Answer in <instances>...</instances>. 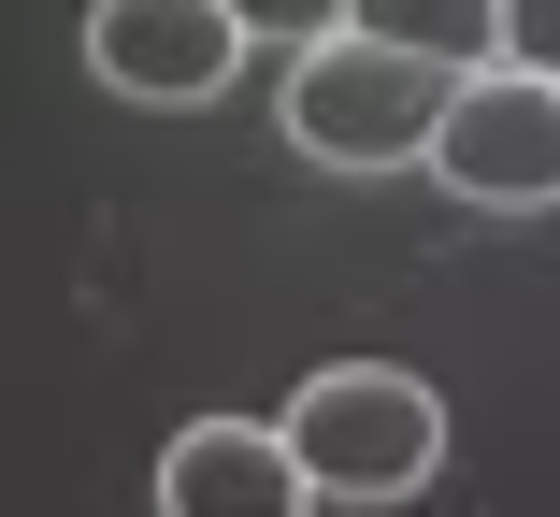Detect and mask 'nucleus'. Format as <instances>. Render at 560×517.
Segmentation results:
<instances>
[{"label": "nucleus", "instance_id": "7", "mask_svg": "<svg viewBox=\"0 0 560 517\" xmlns=\"http://www.w3.org/2000/svg\"><path fill=\"white\" fill-rule=\"evenodd\" d=\"M360 0H231V30H245V58H302V44H330Z\"/></svg>", "mask_w": 560, "mask_h": 517}, {"label": "nucleus", "instance_id": "6", "mask_svg": "<svg viewBox=\"0 0 560 517\" xmlns=\"http://www.w3.org/2000/svg\"><path fill=\"white\" fill-rule=\"evenodd\" d=\"M346 30L388 44V58H431V72H489L503 58V15H489V0H360Z\"/></svg>", "mask_w": 560, "mask_h": 517}, {"label": "nucleus", "instance_id": "1", "mask_svg": "<svg viewBox=\"0 0 560 517\" xmlns=\"http://www.w3.org/2000/svg\"><path fill=\"white\" fill-rule=\"evenodd\" d=\"M288 460H302V489L316 503H417L431 474H445V402H431V374H402V360H330V374H302V402H288Z\"/></svg>", "mask_w": 560, "mask_h": 517}, {"label": "nucleus", "instance_id": "2", "mask_svg": "<svg viewBox=\"0 0 560 517\" xmlns=\"http://www.w3.org/2000/svg\"><path fill=\"white\" fill-rule=\"evenodd\" d=\"M445 86H460V72H431V58H388V44H360V30H330V44L288 58L273 130H288L316 173H417V158H431V116H445Z\"/></svg>", "mask_w": 560, "mask_h": 517}, {"label": "nucleus", "instance_id": "5", "mask_svg": "<svg viewBox=\"0 0 560 517\" xmlns=\"http://www.w3.org/2000/svg\"><path fill=\"white\" fill-rule=\"evenodd\" d=\"M302 460L273 418H187L159 446V517H302Z\"/></svg>", "mask_w": 560, "mask_h": 517}, {"label": "nucleus", "instance_id": "3", "mask_svg": "<svg viewBox=\"0 0 560 517\" xmlns=\"http://www.w3.org/2000/svg\"><path fill=\"white\" fill-rule=\"evenodd\" d=\"M431 173L475 201V216H546L560 201V86L546 72H460L431 116Z\"/></svg>", "mask_w": 560, "mask_h": 517}, {"label": "nucleus", "instance_id": "4", "mask_svg": "<svg viewBox=\"0 0 560 517\" xmlns=\"http://www.w3.org/2000/svg\"><path fill=\"white\" fill-rule=\"evenodd\" d=\"M86 72L144 116H201V101H231L245 30L231 0H86Z\"/></svg>", "mask_w": 560, "mask_h": 517}, {"label": "nucleus", "instance_id": "8", "mask_svg": "<svg viewBox=\"0 0 560 517\" xmlns=\"http://www.w3.org/2000/svg\"><path fill=\"white\" fill-rule=\"evenodd\" d=\"M503 15V72H546L560 86V0H489Z\"/></svg>", "mask_w": 560, "mask_h": 517}]
</instances>
